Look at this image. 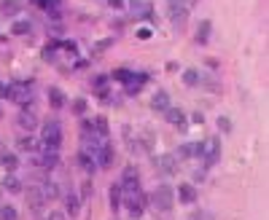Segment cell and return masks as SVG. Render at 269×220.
I'll return each instance as SVG.
<instances>
[{
    "label": "cell",
    "instance_id": "cell-16",
    "mask_svg": "<svg viewBox=\"0 0 269 220\" xmlns=\"http://www.w3.org/2000/svg\"><path fill=\"white\" fill-rule=\"evenodd\" d=\"M0 166H3L5 172H16L19 169V156H14V153L3 150L0 153Z\"/></svg>",
    "mask_w": 269,
    "mask_h": 220
},
{
    "label": "cell",
    "instance_id": "cell-35",
    "mask_svg": "<svg viewBox=\"0 0 269 220\" xmlns=\"http://www.w3.org/2000/svg\"><path fill=\"white\" fill-rule=\"evenodd\" d=\"M0 97H3V99H11V83H5L3 78H0Z\"/></svg>",
    "mask_w": 269,
    "mask_h": 220
},
{
    "label": "cell",
    "instance_id": "cell-8",
    "mask_svg": "<svg viewBox=\"0 0 269 220\" xmlns=\"http://www.w3.org/2000/svg\"><path fill=\"white\" fill-rule=\"evenodd\" d=\"M43 204H46V199H43L41 185H30V188H27V207L35 212V215H41V212H43Z\"/></svg>",
    "mask_w": 269,
    "mask_h": 220
},
{
    "label": "cell",
    "instance_id": "cell-13",
    "mask_svg": "<svg viewBox=\"0 0 269 220\" xmlns=\"http://www.w3.org/2000/svg\"><path fill=\"white\" fill-rule=\"evenodd\" d=\"M151 108H154L156 113H165V110L170 108V91H165V89L156 91L154 99H151Z\"/></svg>",
    "mask_w": 269,
    "mask_h": 220
},
{
    "label": "cell",
    "instance_id": "cell-22",
    "mask_svg": "<svg viewBox=\"0 0 269 220\" xmlns=\"http://www.w3.org/2000/svg\"><path fill=\"white\" fill-rule=\"evenodd\" d=\"M165 118H167V121L173 124V126H180L183 121H186V116H183V110H180V108H173V105H170V108L165 110Z\"/></svg>",
    "mask_w": 269,
    "mask_h": 220
},
{
    "label": "cell",
    "instance_id": "cell-21",
    "mask_svg": "<svg viewBox=\"0 0 269 220\" xmlns=\"http://www.w3.org/2000/svg\"><path fill=\"white\" fill-rule=\"evenodd\" d=\"M49 102H51V108H54V110H62V108H65V94H62V89L51 86V89H49Z\"/></svg>",
    "mask_w": 269,
    "mask_h": 220
},
{
    "label": "cell",
    "instance_id": "cell-1",
    "mask_svg": "<svg viewBox=\"0 0 269 220\" xmlns=\"http://www.w3.org/2000/svg\"><path fill=\"white\" fill-rule=\"evenodd\" d=\"M151 204L156 207L159 212H170L175 207V191L170 188V185H156L154 188V193H151Z\"/></svg>",
    "mask_w": 269,
    "mask_h": 220
},
{
    "label": "cell",
    "instance_id": "cell-31",
    "mask_svg": "<svg viewBox=\"0 0 269 220\" xmlns=\"http://www.w3.org/2000/svg\"><path fill=\"white\" fill-rule=\"evenodd\" d=\"M91 193H94V185H91V180H87V183L81 185V202H87V199H91Z\"/></svg>",
    "mask_w": 269,
    "mask_h": 220
},
{
    "label": "cell",
    "instance_id": "cell-36",
    "mask_svg": "<svg viewBox=\"0 0 269 220\" xmlns=\"http://www.w3.org/2000/svg\"><path fill=\"white\" fill-rule=\"evenodd\" d=\"M129 75H132L129 70H116V73H113V78H119V81H124V83L129 81Z\"/></svg>",
    "mask_w": 269,
    "mask_h": 220
},
{
    "label": "cell",
    "instance_id": "cell-4",
    "mask_svg": "<svg viewBox=\"0 0 269 220\" xmlns=\"http://www.w3.org/2000/svg\"><path fill=\"white\" fill-rule=\"evenodd\" d=\"M57 161H60V150H57V148H51V145H41V148H38L35 164L46 166V169H54Z\"/></svg>",
    "mask_w": 269,
    "mask_h": 220
},
{
    "label": "cell",
    "instance_id": "cell-10",
    "mask_svg": "<svg viewBox=\"0 0 269 220\" xmlns=\"http://www.w3.org/2000/svg\"><path fill=\"white\" fill-rule=\"evenodd\" d=\"M16 124H19V129H24L27 135L38 129V118H35V113H30V110H22V113H19V116H16Z\"/></svg>",
    "mask_w": 269,
    "mask_h": 220
},
{
    "label": "cell",
    "instance_id": "cell-3",
    "mask_svg": "<svg viewBox=\"0 0 269 220\" xmlns=\"http://www.w3.org/2000/svg\"><path fill=\"white\" fill-rule=\"evenodd\" d=\"M41 132H43V145L60 148V143H62V126H60V121H46Z\"/></svg>",
    "mask_w": 269,
    "mask_h": 220
},
{
    "label": "cell",
    "instance_id": "cell-24",
    "mask_svg": "<svg viewBox=\"0 0 269 220\" xmlns=\"http://www.w3.org/2000/svg\"><path fill=\"white\" fill-rule=\"evenodd\" d=\"M108 196H110V207H113V212H116V210L121 207V199H124V193H121V185H110Z\"/></svg>",
    "mask_w": 269,
    "mask_h": 220
},
{
    "label": "cell",
    "instance_id": "cell-18",
    "mask_svg": "<svg viewBox=\"0 0 269 220\" xmlns=\"http://www.w3.org/2000/svg\"><path fill=\"white\" fill-rule=\"evenodd\" d=\"M11 99H16V102H30V99H32V91L27 89V86H11Z\"/></svg>",
    "mask_w": 269,
    "mask_h": 220
},
{
    "label": "cell",
    "instance_id": "cell-2",
    "mask_svg": "<svg viewBox=\"0 0 269 220\" xmlns=\"http://www.w3.org/2000/svg\"><path fill=\"white\" fill-rule=\"evenodd\" d=\"M167 14H170V22H173L175 27H180V24L186 22V16H188L186 0H167Z\"/></svg>",
    "mask_w": 269,
    "mask_h": 220
},
{
    "label": "cell",
    "instance_id": "cell-19",
    "mask_svg": "<svg viewBox=\"0 0 269 220\" xmlns=\"http://www.w3.org/2000/svg\"><path fill=\"white\" fill-rule=\"evenodd\" d=\"M3 188L8 193H22V180H19L14 172H8V175L3 177Z\"/></svg>",
    "mask_w": 269,
    "mask_h": 220
},
{
    "label": "cell",
    "instance_id": "cell-23",
    "mask_svg": "<svg viewBox=\"0 0 269 220\" xmlns=\"http://www.w3.org/2000/svg\"><path fill=\"white\" fill-rule=\"evenodd\" d=\"M210 27H213V24H210V19H202L199 27H196V43H202V46L207 43V38H210Z\"/></svg>",
    "mask_w": 269,
    "mask_h": 220
},
{
    "label": "cell",
    "instance_id": "cell-33",
    "mask_svg": "<svg viewBox=\"0 0 269 220\" xmlns=\"http://www.w3.org/2000/svg\"><path fill=\"white\" fill-rule=\"evenodd\" d=\"M218 129L224 132V135H229V132H232V121H229L226 116H218Z\"/></svg>",
    "mask_w": 269,
    "mask_h": 220
},
{
    "label": "cell",
    "instance_id": "cell-25",
    "mask_svg": "<svg viewBox=\"0 0 269 220\" xmlns=\"http://www.w3.org/2000/svg\"><path fill=\"white\" fill-rule=\"evenodd\" d=\"M41 191H43V199H49V202H51V199H60V185L51 183V180L41 185Z\"/></svg>",
    "mask_w": 269,
    "mask_h": 220
},
{
    "label": "cell",
    "instance_id": "cell-9",
    "mask_svg": "<svg viewBox=\"0 0 269 220\" xmlns=\"http://www.w3.org/2000/svg\"><path fill=\"white\" fill-rule=\"evenodd\" d=\"M156 169L165 172V175H175V172H178V156H173V153L156 156Z\"/></svg>",
    "mask_w": 269,
    "mask_h": 220
},
{
    "label": "cell",
    "instance_id": "cell-29",
    "mask_svg": "<svg viewBox=\"0 0 269 220\" xmlns=\"http://www.w3.org/2000/svg\"><path fill=\"white\" fill-rule=\"evenodd\" d=\"M0 220H16V210L11 204H0Z\"/></svg>",
    "mask_w": 269,
    "mask_h": 220
},
{
    "label": "cell",
    "instance_id": "cell-28",
    "mask_svg": "<svg viewBox=\"0 0 269 220\" xmlns=\"http://www.w3.org/2000/svg\"><path fill=\"white\" fill-rule=\"evenodd\" d=\"M199 70H183V83L186 86H199Z\"/></svg>",
    "mask_w": 269,
    "mask_h": 220
},
{
    "label": "cell",
    "instance_id": "cell-17",
    "mask_svg": "<svg viewBox=\"0 0 269 220\" xmlns=\"http://www.w3.org/2000/svg\"><path fill=\"white\" fill-rule=\"evenodd\" d=\"M113 145L110 143H105V145H100V153H97V158H100V166H105V169H108L110 164H113Z\"/></svg>",
    "mask_w": 269,
    "mask_h": 220
},
{
    "label": "cell",
    "instance_id": "cell-38",
    "mask_svg": "<svg viewBox=\"0 0 269 220\" xmlns=\"http://www.w3.org/2000/svg\"><path fill=\"white\" fill-rule=\"evenodd\" d=\"M108 5H110V8H116V11H119V8H124V0H108Z\"/></svg>",
    "mask_w": 269,
    "mask_h": 220
},
{
    "label": "cell",
    "instance_id": "cell-5",
    "mask_svg": "<svg viewBox=\"0 0 269 220\" xmlns=\"http://www.w3.org/2000/svg\"><path fill=\"white\" fill-rule=\"evenodd\" d=\"M121 193H124V196H129V193H140V177H137V169H135V166H127V169H124Z\"/></svg>",
    "mask_w": 269,
    "mask_h": 220
},
{
    "label": "cell",
    "instance_id": "cell-7",
    "mask_svg": "<svg viewBox=\"0 0 269 220\" xmlns=\"http://www.w3.org/2000/svg\"><path fill=\"white\" fill-rule=\"evenodd\" d=\"M202 156H205V164H215L221 158V140L218 137H210L202 143Z\"/></svg>",
    "mask_w": 269,
    "mask_h": 220
},
{
    "label": "cell",
    "instance_id": "cell-6",
    "mask_svg": "<svg viewBox=\"0 0 269 220\" xmlns=\"http://www.w3.org/2000/svg\"><path fill=\"white\" fill-rule=\"evenodd\" d=\"M121 204L129 210V215H132V220H137L143 215V207H146V196L143 193H129V196L121 199Z\"/></svg>",
    "mask_w": 269,
    "mask_h": 220
},
{
    "label": "cell",
    "instance_id": "cell-12",
    "mask_svg": "<svg viewBox=\"0 0 269 220\" xmlns=\"http://www.w3.org/2000/svg\"><path fill=\"white\" fill-rule=\"evenodd\" d=\"M22 8H24L22 0H3L0 3V16H16L22 14Z\"/></svg>",
    "mask_w": 269,
    "mask_h": 220
},
{
    "label": "cell",
    "instance_id": "cell-37",
    "mask_svg": "<svg viewBox=\"0 0 269 220\" xmlns=\"http://www.w3.org/2000/svg\"><path fill=\"white\" fill-rule=\"evenodd\" d=\"M46 220H68V215H65V212H51Z\"/></svg>",
    "mask_w": 269,
    "mask_h": 220
},
{
    "label": "cell",
    "instance_id": "cell-34",
    "mask_svg": "<svg viewBox=\"0 0 269 220\" xmlns=\"http://www.w3.org/2000/svg\"><path fill=\"white\" fill-rule=\"evenodd\" d=\"M73 113H87V99H73Z\"/></svg>",
    "mask_w": 269,
    "mask_h": 220
},
{
    "label": "cell",
    "instance_id": "cell-20",
    "mask_svg": "<svg viewBox=\"0 0 269 220\" xmlns=\"http://www.w3.org/2000/svg\"><path fill=\"white\" fill-rule=\"evenodd\" d=\"M62 202H65V210H68L70 215H78V210H81V199H78L73 191H68V193H65V199H62Z\"/></svg>",
    "mask_w": 269,
    "mask_h": 220
},
{
    "label": "cell",
    "instance_id": "cell-27",
    "mask_svg": "<svg viewBox=\"0 0 269 220\" xmlns=\"http://www.w3.org/2000/svg\"><path fill=\"white\" fill-rule=\"evenodd\" d=\"M94 135H97V137H102V140H108V135H110V129H108V121H105L102 116L94 121Z\"/></svg>",
    "mask_w": 269,
    "mask_h": 220
},
{
    "label": "cell",
    "instance_id": "cell-39",
    "mask_svg": "<svg viewBox=\"0 0 269 220\" xmlns=\"http://www.w3.org/2000/svg\"><path fill=\"white\" fill-rule=\"evenodd\" d=\"M0 116H3V110H0Z\"/></svg>",
    "mask_w": 269,
    "mask_h": 220
},
{
    "label": "cell",
    "instance_id": "cell-26",
    "mask_svg": "<svg viewBox=\"0 0 269 220\" xmlns=\"http://www.w3.org/2000/svg\"><path fill=\"white\" fill-rule=\"evenodd\" d=\"M78 161H81V166H84V172H87V175L91 177L97 172V161L91 156H84V153H78Z\"/></svg>",
    "mask_w": 269,
    "mask_h": 220
},
{
    "label": "cell",
    "instance_id": "cell-15",
    "mask_svg": "<svg viewBox=\"0 0 269 220\" xmlns=\"http://www.w3.org/2000/svg\"><path fill=\"white\" fill-rule=\"evenodd\" d=\"M178 156L180 158H196V156H202V143H186V145H180Z\"/></svg>",
    "mask_w": 269,
    "mask_h": 220
},
{
    "label": "cell",
    "instance_id": "cell-30",
    "mask_svg": "<svg viewBox=\"0 0 269 220\" xmlns=\"http://www.w3.org/2000/svg\"><path fill=\"white\" fill-rule=\"evenodd\" d=\"M30 30H32L30 22H16L14 27H11V32H14V35H30Z\"/></svg>",
    "mask_w": 269,
    "mask_h": 220
},
{
    "label": "cell",
    "instance_id": "cell-14",
    "mask_svg": "<svg viewBox=\"0 0 269 220\" xmlns=\"http://www.w3.org/2000/svg\"><path fill=\"white\" fill-rule=\"evenodd\" d=\"M178 199H180L183 204H194L196 202V188H194L191 183H180L178 185Z\"/></svg>",
    "mask_w": 269,
    "mask_h": 220
},
{
    "label": "cell",
    "instance_id": "cell-32",
    "mask_svg": "<svg viewBox=\"0 0 269 220\" xmlns=\"http://www.w3.org/2000/svg\"><path fill=\"white\" fill-rule=\"evenodd\" d=\"M108 46H113V38H102V41H97V43H94V51H97V54H102Z\"/></svg>",
    "mask_w": 269,
    "mask_h": 220
},
{
    "label": "cell",
    "instance_id": "cell-11",
    "mask_svg": "<svg viewBox=\"0 0 269 220\" xmlns=\"http://www.w3.org/2000/svg\"><path fill=\"white\" fill-rule=\"evenodd\" d=\"M16 148L22 150V153H38V148H41V143H38L32 135H22L16 140Z\"/></svg>",
    "mask_w": 269,
    "mask_h": 220
}]
</instances>
